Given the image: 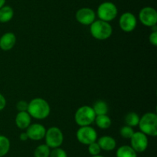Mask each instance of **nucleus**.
<instances>
[{"label":"nucleus","mask_w":157,"mask_h":157,"mask_svg":"<svg viewBox=\"0 0 157 157\" xmlns=\"http://www.w3.org/2000/svg\"><path fill=\"white\" fill-rule=\"evenodd\" d=\"M16 43V36L13 32H6L0 37V49L3 51H9Z\"/></svg>","instance_id":"ddd939ff"},{"label":"nucleus","mask_w":157,"mask_h":157,"mask_svg":"<svg viewBox=\"0 0 157 157\" xmlns=\"http://www.w3.org/2000/svg\"><path fill=\"white\" fill-rule=\"evenodd\" d=\"M75 18L80 24L90 26L96 20V13L90 8H81L75 13Z\"/></svg>","instance_id":"9d476101"},{"label":"nucleus","mask_w":157,"mask_h":157,"mask_svg":"<svg viewBox=\"0 0 157 157\" xmlns=\"http://www.w3.org/2000/svg\"><path fill=\"white\" fill-rule=\"evenodd\" d=\"M14 11L11 6H4L0 9V22L6 23L12 19Z\"/></svg>","instance_id":"f3484780"},{"label":"nucleus","mask_w":157,"mask_h":157,"mask_svg":"<svg viewBox=\"0 0 157 157\" xmlns=\"http://www.w3.org/2000/svg\"><path fill=\"white\" fill-rule=\"evenodd\" d=\"M10 140L8 137L0 135V157L7 155L10 150Z\"/></svg>","instance_id":"aec40b11"},{"label":"nucleus","mask_w":157,"mask_h":157,"mask_svg":"<svg viewBox=\"0 0 157 157\" xmlns=\"http://www.w3.org/2000/svg\"><path fill=\"white\" fill-rule=\"evenodd\" d=\"M90 32L96 39L106 40L111 36L113 28L110 22L98 19L90 26Z\"/></svg>","instance_id":"7ed1b4c3"},{"label":"nucleus","mask_w":157,"mask_h":157,"mask_svg":"<svg viewBox=\"0 0 157 157\" xmlns=\"http://www.w3.org/2000/svg\"><path fill=\"white\" fill-rule=\"evenodd\" d=\"M51 149L46 144L39 145L34 151V157H49Z\"/></svg>","instance_id":"4be33fe9"},{"label":"nucleus","mask_w":157,"mask_h":157,"mask_svg":"<svg viewBox=\"0 0 157 157\" xmlns=\"http://www.w3.org/2000/svg\"><path fill=\"white\" fill-rule=\"evenodd\" d=\"M139 126L140 132L147 136L157 135V115L154 112H147L140 119Z\"/></svg>","instance_id":"f03ea898"},{"label":"nucleus","mask_w":157,"mask_h":157,"mask_svg":"<svg viewBox=\"0 0 157 157\" xmlns=\"http://www.w3.org/2000/svg\"><path fill=\"white\" fill-rule=\"evenodd\" d=\"M117 7L111 2H104L99 5L97 9V15L98 18L107 22L113 21L117 16Z\"/></svg>","instance_id":"39448f33"},{"label":"nucleus","mask_w":157,"mask_h":157,"mask_svg":"<svg viewBox=\"0 0 157 157\" xmlns=\"http://www.w3.org/2000/svg\"><path fill=\"white\" fill-rule=\"evenodd\" d=\"M91 157H104V156H103V155H94V156H91Z\"/></svg>","instance_id":"7c9ffc66"},{"label":"nucleus","mask_w":157,"mask_h":157,"mask_svg":"<svg viewBox=\"0 0 157 157\" xmlns=\"http://www.w3.org/2000/svg\"><path fill=\"white\" fill-rule=\"evenodd\" d=\"M133 133H134V130H133V127H130L127 125L123 126L120 130V134H121V136L124 139H128L131 138Z\"/></svg>","instance_id":"5701e85b"},{"label":"nucleus","mask_w":157,"mask_h":157,"mask_svg":"<svg viewBox=\"0 0 157 157\" xmlns=\"http://www.w3.org/2000/svg\"><path fill=\"white\" fill-rule=\"evenodd\" d=\"M130 140V146L136 151L137 153L144 152L147 149L149 145L148 137L142 132H134Z\"/></svg>","instance_id":"1a4fd4ad"},{"label":"nucleus","mask_w":157,"mask_h":157,"mask_svg":"<svg viewBox=\"0 0 157 157\" xmlns=\"http://www.w3.org/2000/svg\"><path fill=\"white\" fill-rule=\"evenodd\" d=\"M92 108H93L96 115H107L109 111L108 105L104 100H98V101L95 102Z\"/></svg>","instance_id":"6ab92c4d"},{"label":"nucleus","mask_w":157,"mask_h":157,"mask_svg":"<svg viewBox=\"0 0 157 157\" xmlns=\"http://www.w3.org/2000/svg\"><path fill=\"white\" fill-rule=\"evenodd\" d=\"M27 112L32 118L41 120L48 116L51 112V107L44 99L36 97L29 103Z\"/></svg>","instance_id":"f257e3e1"},{"label":"nucleus","mask_w":157,"mask_h":157,"mask_svg":"<svg viewBox=\"0 0 157 157\" xmlns=\"http://www.w3.org/2000/svg\"><path fill=\"white\" fill-rule=\"evenodd\" d=\"M149 41L153 46H157V32H152L149 36Z\"/></svg>","instance_id":"bb28decb"},{"label":"nucleus","mask_w":157,"mask_h":157,"mask_svg":"<svg viewBox=\"0 0 157 157\" xmlns=\"http://www.w3.org/2000/svg\"><path fill=\"white\" fill-rule=\"evenodd\" d=\"M77 139L81 144L88 146L98 139V132L90 126H80L76 132Z\"/></svg>","instance_id":"0eeeda50"},{"label":"nucleus","mask_w":157,"mask_h":157,"mask_svg":"<svg viewBox=\"0 0 157 157\" xmlns=\"http://www.w3.org/2000/svg\"><path fill=\"white\" fill-rule=\"evenodd\" d=\"M28 106H29L28 102H26L25 100H20L17 103L16 109H18V112H25V111H27Z\"/></svg>","instance_id":"a878e982"},{"label":"nucleus","mask_w":157,"mask_h":157,"mask_svg":"<svg viewBox=\"0 0 157 157\" xmlns=\"http://www.w3.org/2000/svg\"><path fill=\"white\" fill-rule=\"evenodd\" d=\"M139 19L144 26L152 27L157 23V12L156 9L150 6L144 7L140 11Z\"/></svg>","instance_id":"6e6552de"},{"label":"nucleus","mask_w":157,"mask_h":157,"mask_svg":"<svg viewBox=\"0 0 157 157\" xmlns=\"http://www.w3.org/2000/svg\"><path fill=\"white\" fill-rule=\"evenodd\" d=\"M5 4H6V0H0V9L2 7H3L5 6Z\"/></svg>","instance_id":"c756f323"},{"label":"nucleus","mask_w":157,"mask_h":157,"mask_svg":"<svg viewBox=\"0 0 157 157\" xmlns=\"http://www.w3.org/2000/svg\"><path fill=\"white\" fill-rule=\"evenodd\" d=\"M97 126L101 129H107L112 124L111 119L107 115H96L94 120Z\"/></svg>","instance_id":"a211bd4d"},{"label":"nucleus","mask_w":157,"mask_h":157,"mask_svg":"<svg viewBox=\"0 0 157 157\" xmlns=\"http://www.w3.org/2000/svg\"><path fill=\"white\" fill-rule=\"evenodd\" d=\"M15 125L20 129H26L32 124V117L27 111L18 112L15 116Z\"/></svg>","instance_id":"4468645a"},{"label":"nucleus","mask_w":157,"mask_h":157,"mask_svg":"<svg viewBox=\"0 0 157 157\" xmlns=\"http://www.w3.org/2000/svg\"><path fill=\"white\" fill-rule=\"evenodd\" d=\"M87 146H88L87 150H88L89 154L91 155V156H94V155H98L101 154V149L99 145H98V143H97V141L90 143Z\"/></svg>","instance_id":"b1692460"},{"label":"nucleus","mask_w":157,"mask_h":157,"mask_svg":"<svg viewBox=\"0 0 157 157\" xmlns=\"http://www.w3.org/2000/svg\"><path fill=\"white\" fill-rule=\"evenodd\" d=\"M117 157H137V152L130 146L124 145L117 149Z\"/></svg>","instance_id":"dca6fc26"},{"label":"nucleus","mask_w":157,"mask_h":157,"mask_svg":"<svg viewBox=\"0 0 157 157\" xmlns=\"http://www.w3.org/2000/svg\"><path fill=\"white\" fill-rule=\"evenodd\" d=\"M140 119V117L139 116V115L136 112H130L126 115L124 121H125L127 126H130V127H135V126H137L138 124H139Z\"/></svg>","instance_id":"412c9836"},{"label":"nucleus","mask_w":157,"mask_h":157,"mask_svg":"<svg viewBox=\"0 0 157 157\" xmlns=\"http://www.w3.org/2000/svg\"><path fill=\"white\" fill-rule=\"evenodd\" d=\"M136 25H137V19L132 12H124L120 17L119 26L124 32H133L136 29Z\"/></svg>","instance_id":"9b49d317"},{"label":"nucleus","mask_w":157,"mask_h":157,"mask_svg":"<svg viewBox=\"0 0 157 157\" xmlns=\"http://www.w3.org/2000/svg\"><path fill=\"white\" fill-rule=\"evenodd\" d=\"M97 143L101 147V150L110 151L114 150L117 146V142L113 137L110 136V135H104L97 139Z\"/></svg>","instance_id":"2eb2a0df"},{"label":"nucleus","mask_w":157,"mask_h":157,"mask_svg":"<svg viewBox=\"0 0 157 157\" xmlns=\"http://www.w3.org/2000/svg\"><path fill=\"white\" fill-rule=\"evenodd\" d=\"M6 99L4 95L0 93V111L3 110L6 108Z\"/></svg>","instance_id":"cd10ccee"},{"label":"nucleus","mask_w":157,"mask_h":157,"mask_svg":"<svg viewBox=\"0 0 157 157\" xmlns=\"http://www.w3.org/2000/svg\"><path fill=\"white\" fill-rule=\"evenodd\" d=\"M45 144L51 149L60 147L64 142V135L61 129L57 126H52L46 129L44 135Z\"/></svg>","instance_id":"423d86ee"},{"label":"nucleus","mask_w":157,"mask_h":157,"mask_svg":"<svg viewBox=\"0 0 157 157\" xmlns=\"http://www.w3.org/2000/svg\"><path fill=\"white\" fill-rule=\"evenodd\" d=\"M19 139L21 141L25 142V141H27V140L29 139V137H28L27 133H26L25 132H21V133L20 134Z\"/></svg>","instance_id":"c85d7f7f"},{"label":"nucleus","mask_w":157,"mask_h":157,"mask_svg":"<svg viewBox=\"0 0 157 157\" xmlns=\"http://www.w3.org/2000/svg\"><path fill=\"white\" fill-rule=\"evenodd\" d=\"M96 114L92 106H82L77 109L75 114V121L79 126H90L94 122Z\"/></svg>","instance_id":"20e7f679"},{"label":"nucleus","mask_w":157,"mask_h":157,"mask_svg":"<svg viewBox=\"0 0 157 157\" xmlns=\"http://www.w3.org/2000/svg\"><path fill=\"white\" fill-rule=\"evenodd\" d=\"M49 157H67V154L64 149H61V147H58L51 149Z\"/></svg>","instance_id":"393cba45"},{"label":"nucleus","mask_w":157,"mask_h":157,"mask_svg":"<svg viewBox=\"0 0 157 157\" xmlns=\"http://www.w3.org/2000/svg\"><path fill=\"white\" fill-rule=\"evenodd\" d=\"M25 132L27 133L29 139L39 141L44 138L46 129L41 123H33L26 129Z\"/></svg>","instance_id":"f8f14e48"}]
</instances>
